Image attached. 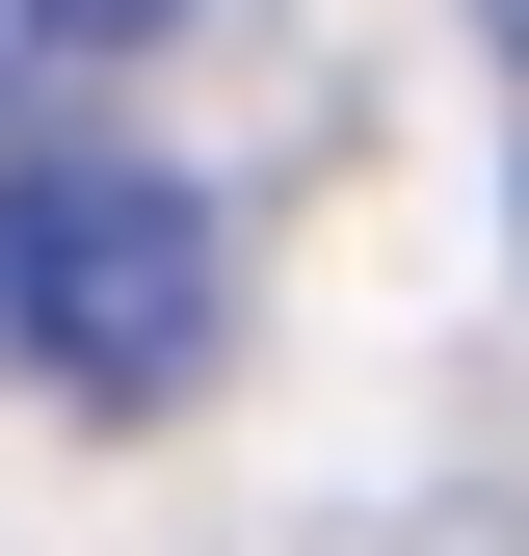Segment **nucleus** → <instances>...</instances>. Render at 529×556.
Masks as SVG:
<instances>
[{
	"instance_id": "1",
	"label": "nucleus",
	"mask_w": 529,
	"mask_h": 556,
	"mask_svg": "<svg viewBox=\"0 0 529 556\" xmlns=\"http://www.w3.org/2000/svg\"><path fill=\"white\" fill-rule=\"evenodd\" d=\"M185 344H212V213H185L159 160H27L0 186V371L185 397Z\"/></svg>"
},
{
	"instance_id": "2",
	"label": "nucleus",
	"mask_w": 529,
	"mask_h": 556,
	"mask_svg": "<svg viewBox=\"0 0 529 556\" xmlns=\"http://www.w3.org/2000/svg\"><path fill=\"white\" fill-rule=\"evenodd\" d=\"M53 53H80V0H0V106H27V80H53Z\"/></svg>"
},
{
	"instance_id": "3",
	"label": "nucleus",
	"mask_w": 529,
	"mask_h": 556,
	"mask_svg": "<svg viewBox=\"0 0 529 556\" xmlns=\"http://www.w3.org/2000/svg\"><path fill=\"white\" fill-rule=\"evenodd\" d=\"M132 27H185V0H80V53H132Z\"/></svg>"
}]
</instances>
